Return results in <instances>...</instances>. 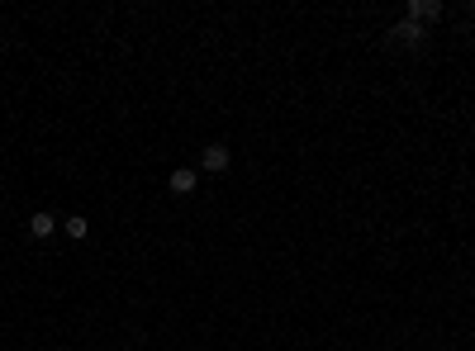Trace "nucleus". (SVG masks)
<instances>
[{
  "label": "nucleus",
  "mask_w": 475,
  "mask_h": 351,
  "mask_svg": "<svg viewBox=\"0 0 475 351\" xmlns=\"http://www.w3.org/2000/svg\"><path fill=\"white\" fill-rule=\"evenodd\" d=\"M57 228H62V224H57V219H52L48 209H38V214H29V238H38V242H43V238H52Z\"/></svg>",
  "instance_id": "39448f33"
},
{
  "label": "nucleus",
  "mask_w": 475,
  "mask_h": 351,
  "mask_svg": "<svg viewBox=\"0 0 475 351\" xmlns=\"http://www.w3.org/2000/svg\"><path fill=\"white\" fill-rule=\"evenodd\" d=\"M62 233H67L72 242H86V233H91V224H86V214H72V219L62 224Z\"/></svg>",
  "instance_id": "423d86ee"
},
{
  "label": "nucleus",
  "mask_w": 475,
  "mask_h": 351,
  "mask_svg": "<svg viewBox=\"0 0 475 351\" xmlns=\"http://www.w3.org/2000/svg\"><path fill=\"white\" fill-rule=\"evenodd\" d=\"M228 161H233V152L223 143H209L205 152H200V171H209V176H223L228 171Z\"/></svg>",
  "instance_id": "f03ea898"
},
{
  "label": "nucleus",
  "mask_w": 475,
  "mask_h": 351,
  "mask_svg": "<svg viewBox=\"0 0 475 351\" xmlns=\"http://www.w3.org/2000/svg\"><path fill=\"white\" fill-rule=\"evenodd\" d=\"M385 38H390V43H399V48H418V43L428 38V29H423V24H413V19H399Z\"/></svg>",
  "instance_id": "f257e3e1"
},
{
  "label": "nucleus",
  "mask_w": 475,
  "mask_h": 351,
  "mask_svg": "<svg viewBox=\"0 0 475 351\" xmlns=\"http://www.w3.org/2000/svg\"><path fill=\"white\" fill-rule=\"evenodd\" d=\"M195 185H200V166H176L172 180H167L172 195H195Z\"/></svg>",
  "instance_id": "7ed1b4c3"
},
{
  "label": "nucleus",
  "mask_w": 475,
  "mask_h": 351,
  "mask_svg": "<svg viewBox=\"0 0 475 351\" xmlns=\"http://www.w3.org/2000/svg\"><path fill=\"white\" fill-rule=\"evenodd\" d=\"M409 19H413V24H432V19H442V0H409Z\"/></svg>",
  "instance_id": "20e7f679"
}]
</instances>
